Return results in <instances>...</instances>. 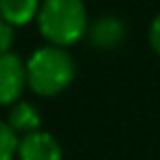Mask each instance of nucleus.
Here are the masks:
<instances>
[{
	"instance_id": "obj_1",
	"label": "nucleus",
	"mask_w": 160,
	"mask_h": 160,
	"mask_svg": "<svg viewBox=\"0 0 160 160\" xmlns=\"http://www.w3.org/2000/svg\"><path fill=\"white\" fill-rule=\"evenodd\" d=\"M38 24L53 46H72L88 31L83 0H44L38 11Z\"/></svg>"
},
{
	"instance_id": "obj_2",
	"label": "nucleus",
	"mask_w": 160,
	"mask_h": 160,
	"mask_svg": "<svg viewBox=\"0 0 160 160\" xmlns=\"http://www.w3.org/2000/svg\"><path fill=\"white\" fill-rule=\"evenodd\" d=\"M75 77V62L66 48L44 46L38 48L27 62V83L40 97L59 94Z\"/></svg>"
},
{
	"instance_id": "obj_3",
	"label": "nucleus",
	"mask_w": 160,
	"mask_h": 160,
	"mask_svg": "<svg viewBox=\"0 0 160 160\" xmlns=\"http://www.w3.org/2000/svg\"><path fill=\"white\" fill-rule=\"evenodd\" d=\"M27 83V66L13 53L0 55V105L13 103Z\"/></svg>"
},
{
	"instance_id": "obj_4",
	"label": "nucleus",
	"mask_w": 160,
	"mask_h": 160,
	"mask_svg": "<svg viewBox=\"0 0 160 160\" xmlns=\"http://www.w3.org/2000/svg\"><path fill=\"white\" fill-rule=\"evenodd\" d=\"M18 156L20 160H62V147L51 134L33 132L18 145Z\"/></svg>"
},
{
	"instance_id": "obj_5",
	"label": "nucleus",
	"mask_w": 160,
	"mask_h": 160,
	"mask_svg": "<svg viewBox=\"0 0 160 160\" xmlns=\"http://www.w3.org/2000/svg\"><path fill=\"white\" fill-rule=\"evenodd\" d=\"M88 38L97 48H114L125 38V24L116 16H101L88 29Z\"/></svg>"
},
{
	"instance_id": "obj_6",
	"label": "nucleus",
	"mask_w": 160,
	"mask_h": 160,
	"mask_svg": "<svg viewBox=\"0 0 160 160\" xmlns=\"http://www.w3.org/2000/svg\"><path fill=\"white\" fill-rule=\"evenodd\" d=\"M38 0H0V18L11 27H20L31 22V18L40 11Z\"/></svg>"
},
{
	"instance_id": "obj_7",
	"label": "nucleus",
	"mask_w": 160,
	"mask_h": 160,
	"mask_svg": "<svg viewBox=\"0 0 160 160\" xmlns=\"http://www.w3.org/2000/svg\"><path fill=\"white\" fill-rule=\"evenodd\" d=\"M9 127H11L13 132L33 134V132H38V127H40V112H38L31 103H27V101L16 103V105L11 108V112H9Z\"/></svg>"
},
{
	"instance_id": "obj_8",
	"label": "nucleus",
	"mask_w": 160,
	"mask_h": 160,
	"mask_svg": "<svg viewBox=\"0 0 160 160\" xmlns=\"http://www.w3.org/2000/svg\"><path fill=\"white\" fill-rule=\"evenodd\" d=\"M18 138L16 132L9 127V123H0V160H11L18 151Z\"/></svg>"
},
{
	"instance_id": "obj_9",
	"label": "nucleus",
	"mask_w": 160,
	"mask_h": 160,
	"mask_svg": "<svg viewBox=\"0 0 160 160\" xmlns=\"http://www.w3.org/2000/svg\"><path fill=\"white\" fill-rule=\"evenodd\" d=\"M11 44H13V27L5 20H0V55L9 53Z\"/></svg>"
},
{
	"instance_id": "obj_10",
	"label": "nucleus",
	"mask_w": 160,
	"mask_h": 160,
	"mask_svg": "<svg viewBox=\"0 0 160 160\" xmlns=\"http://www.w3.org/2000/svg\"><path fill=\"white\" fill-rule=\"evenodd\" d=\"M149 44H151V48L160 55V13L153 18V22H151V27H149Z\"/></svg>"
}]
</instances>
